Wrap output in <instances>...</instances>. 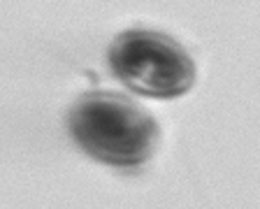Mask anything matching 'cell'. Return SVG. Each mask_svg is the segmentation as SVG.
Here are the masks:
<instances>
[{
  "instance_id": "2",
  "label": "cell",
  "mask_w": 260,
  "mask_h": 209,
  "mask_svg": "<svg viewBox=\"0 0 260 209\" xmlns=\"http://www.w3.org/2000/svg\"><path fill=\"white\" fill-rule=\"evenodd\" d=\"M107 63L121 84L144 98L172 100L195 84V63L186 47L158 31H123L109 44Z\"/></svg>"
},
{
  "instance_id": "1",
  "label": "cell",
  "mask_w": 260,
  "mask_h": 209,
  "mask_svg": "<svg viewBox=\"0 0 260 209\" xmlns=\"http://www.w3.org/2000/svg\"><path fill=\"white\" fill-rule=\"evenodd\" d=\"M75 144L93 161L114 167H137L156 151V118L121 93L91 91L75 100L68 114Z\"/></svg>"
}]
</instances>
